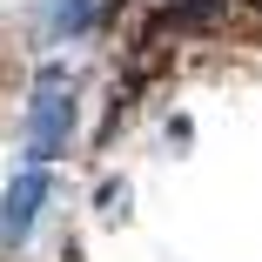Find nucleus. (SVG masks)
Masks as SVG:
<instances>
[{
	"label": "nucleus",
	"instance_id": "7ed1b4c3",
	"mask_svg": "<svg viewBox=\"0 0 262 262\" xmlns=\"http://www.w3.org/2000/svg\"><path fill=\"white\" fill-rule=\"evenodd\" d=\"M115 14H121V0H54L61 34H94V27H108Z\"/></svg>",
	"mask_w": 262,
	"mask_h": 262
},
{
	"label": "nucleus",
	"instance_id": "20e7f679",
	"mask_svg": "<svg viewBox=\"0 0 262 262\" xmlns=\"http://www.w3.org/2000/svg\"><path fill=\"white\" fill-rule=\"evenodd\" d=\"M101 215H128V188H121V182L101 188Z\"/></svg>",
	"mask_w": 262,
	"mask_h": 262
},
{
	"label": "nucleus",
	"instance_id": "39448f33",
	"mask_svg": "<svg viewBox=\"0 0 262 262\" xmlns=\"http://www.w3.org/2000/svg\"><path fill=\"white\" fill-rule=\"evenodd\" d=\"M61 262H88V255H81V249H74V242H68V255H61Z\"/></svg>",
	"mask_w": 262,
	"mask_h": 262
},
{
	"label": "nucleus",
	"instance_id": "f257e3e1",
	"mask_svg": "<svg viewBox=\"0 0 262 262\" xmlns=\"http://www.w3.org/2000/svg\"><path fill=\"white\" fill-rule=\"evenodd\" d=\"M74 101H81V74H74L68 61H54V68H40V74H34L27 128H20L27 162H34V168H47V162H61V155H68V141H74Z\"/></svg>",
	"mask_w": 262,
	"mask_h": 262
},
{
	"label": "nucleus",
	"instance_id": "f03ea898",
	"mask_svg": "<svg viewBox=\"0 0 262 262\" xmlns=\"http://www.w3.org/2000/svg\"><path fill=\"white\" fill-rule=\"evenodd\" d=\"M40 208H47V168L27 162L7 182V195H0V249H20L34 235V222H40Z\"/></svg>",
	"mask_w": 262,
	"mask_h": 262
}]
</instances>
